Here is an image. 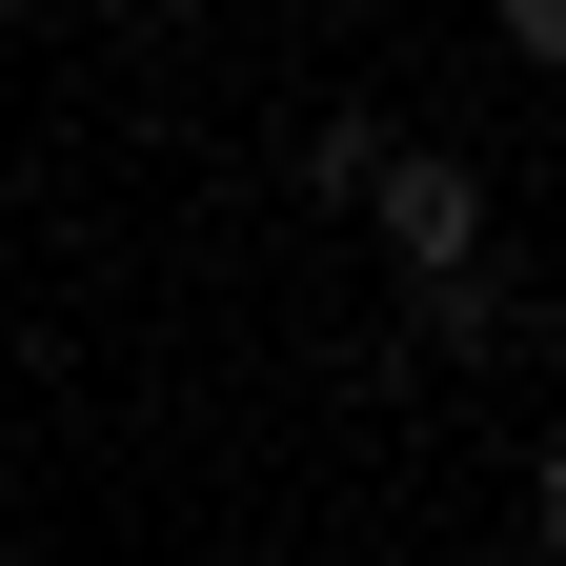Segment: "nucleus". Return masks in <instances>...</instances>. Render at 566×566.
<instances>
[{
    "mask_svg": "<svg viewBox=\"0 0 566 566\" xmlns=\"http://www.w3.org/2000/svg\"><path fill=\"white\" fill-rule=\"evenodd\" d=\"M526 526H546V566H566V446H546V465H526Z\"/></svg>",
    "mask_w": 566,
    "mask_h": 566,
    "instance_id": "nucleus-4",
    "label": "nucleus"
},
{
    "mask_svg": "<svg viewBox=\"0 0 566 566\" xmlns=\"http://www.w3.org/2000/svg\"><path fill=\"white\" fill-rule=\"evenodd\" d=\"M506 61H546V82H566V0H506Z\"/></svg>",
    "mask_w": 566,
    "mask_h": 566,
    "instance_id": "nucleus-3",
    "label": "nucleus"
},
{
    "mask_svg": "<svg viewBox=\"0 0 566 566\" xmlns=\"http://www.w3.org/2000/svg\"><path fill=\"white\" fill-rule=\"evenodd\" d=\"M365 223H385V263H405V304H424V283H485V163L385 142V163H365Z\"/></svg>",
    "mask_w": 566,
    "mask_h": 566,
    "instance_id": "nucleus-1",
    "label": "nucleus"
},
{
    "mask_svg": "<svg viewBox=\"0 0 566 566\" xmlns=\"http://www.w3.org/2000/svg\"><path fill=\"white\" fill-rule=\"evenodd\" d=\"M405 324H424V344H465V365H485V344H526V304H506V263H485V283H424Z\"/></svg>",
    "mask_w": 566,
    "mask_h": 566,
    "instance_id": "nucleus-2",
    "label": "nucleus"
}]
</instances>
